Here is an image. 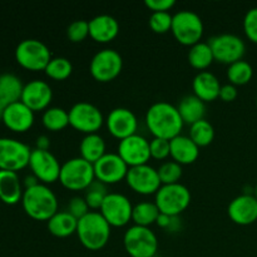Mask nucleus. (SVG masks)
I'll return each instance as SVG.
<instances>
[{
	"instance_id": "f257e3e1",
	"label": "nucleus",
	"mask_w": 257,
	"mask_h": 257,
	"mask_svg": "<svg viewBox=\"0 0 257 257\" xmlns=\"http://www.w3.org/2000/svg\"><path fill=\"white\" fill-rule=\"evenodd\" d=\"M146 123L148 130L155 137L172 140L181 135L183 122L178 108L166 100H158L153 103L146 113Z\"/></svg>"
},
{
	"instance_id": "f03ea898",
	"label": "nucleus",
	"mask_w": 257,
	"mask_h": 257,
	"mask_svg": "<svg viewBox=\"0 0 257 257\" xmlns=\"http://www.w3.org/2000/svg\"><path fill=\"white\" fill-rule=\"evenodd\" d=\"M22 203L27 215L34 220L48 221L58 211L57 195L44 183L25 188Z\"/></svg>"
},
{
	"instance_id": "7ed1b4c3",
	"label": "nucleus",
	"mask_w": 257,
	"mask_h": 257,
	"mask_svg": "<svg viewBox=\"0 0 257 257\" xmlns=\"http://www.w3.org/2000/svg\"><path fill=\"white\" fill-rule=\"evenodd\" d=\"M77 235L84 247L99 250L109 241L110 225L99 211H89L78 220Z\"/></svg>"
},
{
	"instance_id": "20e7f679",
	"label": "nucleus",
	"mask_w": 257,
	"mask_h": 257,
	"mask_svg": "<svg viewBox=\"0 0 257 257\" xmlns=\"http://www.w3.org/2000/svg\"><path fill=\"white\" fill-rule=\"evenodd\" d=\"M94 178V166L83 157L70 158L60 168L59 181L69 190H87Z\"/></svg>"
},
{
	"instance_id": "39448f33",
	"label": "nucleus",
	"mask_w": 257,
	"mask_h": 257,
	"mask_svg": "<svg viewBox=\"0 0 257 257\" xmlns=\"http://www.w3.org/2000/svg\"><path fill=\"white\" fill-rule=\"evenodd\" d=\"M125 251L132 257H153L158 250V238L148 226L133 225L123 236Z\"/></svg>"
},
{
	"instance_id": "423d86ee",
	"label": "nucleus",
	"mask_w": 257,
	"mask_h": 257,
	"mask_svg": "<svg viewBox=\"0 0 257 257\" xmlns=\"http://www.w3.org/2000/svg\"><path fill=\"white\" fill-rule=\"evenodd\" d=\"M171 30L181 44L191 47L201 42L203 35V22L200 15L193 10H178L173 14Z\"/></svg>"
},
{
	"instance_id": "0eeeda50",
	"label": "nucleus",
	"mask_w": 257,
	"mask_h": 257,
	"mask_svg": "<svg viewBox=\"0 0 257 257\" xmlns=\"http://www.w3.org/2000/svg\"><path fill=\"white\" fill-rule=\"evenodd\" d=\"M155 202L162 213L178 216L190 205L191 192L187 186L180 182L162 185L156 192Z\"/></svg>"
},
{
	"instance_id": "6e6552de",
	"label": "nucleus",
	"mask_w": 257,
	"mask_h": 257,
	"mask_svg": "<svg viewBox=\"0 0 257 257\" xmlns=\"http://www.w3.org/2000/svg\"><path fill=\"white\" fill-rule=\"evenodd\" d=\"M17 62L29 70H44L52 59L49 47L39 39H24L15 49Z\"/></svg>"
},
{
	"instance_id": "1a4fd4ad",
	"label": "nucleus",
	"mask_w": 257,
	"mask_h": 257,
	"mask_svg": "<svg viewBox=\"0 0 257 257\" xmlns=\"http://www.w3.org/2000/svg\"><path fill=\"white\" fill-rule=\"evenodd\" d=\"M208 44L215 59L228 65L242 59L246 52V44L242 38L232 33L215 35L208 40Z\"/></svg>"
},
{
	"instance_id": "9d476101",
	"label": "nucleus",
	"mask_w": 257,
	"mask_h": 257,
	"mask_svg": "<svg viewBox=\"0 0 257 257\" xmlns=\"http://www.w3.org/2000/svg\"><path fill=\"white\" fill-rule=\"evenodd\" d=\"M69 124L75 130L88 133H95L104 122V117L99 108L87 100L74 103L69 110Z\"/></svg>"
},
{
	"instance_id": "9b49d317",
	"label": "nucleus",
	"mask_w": 257,
	"mask_h": 257,
	"mask_svg": "<svg viewBox=\"0 0 257 257\" xmlns=\"http://www.w3.org/2000/svg\"><path fill=\"white\" fill-rule=\"evenodd\" d=\"M123 68V58L113 48H104L93 55L89 70L93 78L99 82H109L118 77Z\"/></svg>"
},
{
	"instance_id": "f8f14e48",
	"label": "nucleus",
	"mask_w": 257,
	"mask_h": 257,
	"mask_svg": "<svg viewBox=\"0 0 257 257\" xmlns=\"http://www.w3.org/2000/svg\"><path fill=\"white\" fill-rule=\"evenodd\" d=\"M32 148L13 138H0V170L17 171L29 165Z\"/></svg>"
},
{
	"instance_id": "ddd939ff",
	"label": "nucleus",
	"mask_w": 257,
	"mask_h": 257,
	"mask_svg": "<svg viewBox=\"0 0 257 257\" xmlns=\"http://www.w3.org/2000/svg\"><path fill=\"white\" fill-rule=\"evenodd\" d=\"M99 210L110 226H124L132 220L133 205L123 193L108 192Z\"/></svg>"
},
{
	"instance_id": "4468645a",
	"label": "nucleus",
	"mask_w": 257,
	"mask_h": 257,
	"mask_svg": "<svg viewBox=\"0 0 257 257\" xmlns=\"http://www.w3.org/2000/svg\"><path fill=\"white\" fill-rule=\"evenodd\" d=\"M125 181L133 191L141 195L156 193L162 186L158 171L148 163L130 167L125 176Z\"/></svg>"
},
{
	"instance_id": "2eb2a0df",
	"label": "nucleus",
	"mask_w": 257,
	"mask_h": 257,
	"mask_svg": "<svg viewBox=\"0 0 257 257\" xmlns=\"http://www.w3.org/2000/svg\"><path fill=\"white\" fill-rule=\"evenodd\" d=\"M93 166L95 178L105 185L119 182L125 178L130 170V166L123 161L118 152H105L97 162L93 163Z\"/></svg>"
},
{
	"instance_id": "dca6fc26",
	"label": "nucleus",
	"mask_w": 257,
	"mask_h": 257,
	"mask_svg": "<svg viewBox=\"0 0 257 257\" xmlns=\"http://www.w3.org/2000/svg\"><path fill=\"white\" fill-rule=\"evenodd\" d=\"M29 166L33 171V175L42 182L53 183L59 180L62 165L49 150L45 151L39 148L32 150Z\"/></svg>"
},
{
	"instance_id": "f3484780",
	"label": "nucleus",
	"mask_w": 257,
	"mask_h": 257,
	"mask_svg": "<svg viewBox=\"0 0 257 257\" xmlns=\"http://www.w3.org/2000/svg\"><path fill=\"white\" fill-rule=\"evenodd\" d=\"M118 155L130 167L146 165L152 157L150 150V141L146 140L143 136L138 135V133L123 138L118 145Z\"/></svg>"
},
{
	"instance_id": "a211bd4d",
	"label": "nucleus",
	"mask_w": 257,
	"mask_h": 257,
	"mask_svg": "<svg viewBox=\"0 0 257 257\" xmlns=\"http://www.w3.org/2000/svg\"><path fill=\"white\" fill-rule=\"evenodd\" d=\"M105 123L109 132L119 140L135 135L138 127L137 115L133 110L125 107H117L110 110Z\"/></svg>"
},
{
	"instance_id": "6ab92c4d",
	"label": "nucleus",
	"mask_w": 257,
	"mask_h": 257,
	"mask_svg": "<svg viewBox=\"0 0 257 257\" xmlns=\"http://www.w3.org/2000/svg\"><path fill=\"white\" fill-rule=\"evenodd\" d=\"M53 90L49 83L42 79L30 80L24 84L22 94V102L32 110L47 109L49 103L52 102Z\"/></svg>"
},
{
	"instance_id": "aec40b11",
	"label": "nucleus",
	"mask_w": 257,
	"mask_h": 257,
	"mask_svg": "<svg viewBox=\"0 0 257 257\" xmlns=\"http://www.w3.org/2000/svg\"><path fill=\"white\" fill-rule=\"evenodd\" d=\"M231 220L238 225H250L257 220V198L243 193L233 198L227 207Z\"/></svg>"
},
{
	"instance_id": "412c9836",
	"label": "nucleus",
	"mask_w": 257,
	"mask_h": 257,
	"mask_svg": "<svg viewBox=\"0 0 257 257\" xmlns=\"http://www.w3.org/2000/svg\"><path fill=\"white\" fill-rule=\"evenodd\" d=\"M3 122L14 132H25L34 123V110L19 100L4 108Z\"/></svg>"
},
{
	"instance_id": "4be33fe9",
	"label": "nucleus",
	"mask_w": 257,
	"mask_h": 257,
	"mask_svg": "<svg viewBox=\"0 0 257 257\" xmlns=\"http://www.w3.org/2000/svg\"><path fill=\"white\" fill-rule=\"evenodd\" d=\"M119 33V23L110 14H98L89 20V35L99 43L114 39Z\"/></svg>"
},
{
	"instance_id": "5701e85b",
	"label": "nucleus",
	"mask_w": 257,
	"mask_h": 257,
	"mask_svg": "<svg viewBox=\"0 0 257 257\" xmlns=\"http://www.w3.org/2000/svg\"><path fill=\"white\" fill-rule=\"evenodd\" d=\"M221 83L210 70H200L192 80L193 94L203 102H211L220 97Z\"/></svg>"
},
{
	"instance_id": "b1692460",
	"label": "nucleus",
	"mask_w": 257,
	"mask_h": 257,
	"mask_svg": "<svg viewBox=\"0 0 257 257\" xmlns=\"http://www.w3.org/2000/svg\"><path fill=\"white\" fill-rule=\"evenodd\" d=\"M171 156L173 161L180 165H188L197 160L200 155V147L191 140L190 136L178 135L170 140Z\"/></svg>"
},
{
	"instance_id": "393cba45",
	"label": "nucleus",
	"mask_w": 257,
	"mask_h": 257,
	"mask_svg": "<svg viewBox=\"0 0 257 257\" xmlns=\"http://www.w3.org/2000/svg\"><path fill=\"white\" fill-rule=\"evenodd\" d=\"M23 193L18 173L0 170V200L7 205H15L22 201Z\"/></svg>"
},
{
	"instance_id": "a878e982",
	"label": "nucleus",
	"mask_w": 257,
	"mask_h": 257,
	"mask_svg": "<svg viewBox=\"0 0 257 257\" xmlns=\"http://www.w3.org/2000/svg\"><path fill=\"white\" fill-rule=\"evenodd\" d=\"M23 89L24 84L18 75L13 73L0 74V104L3 107L19 102L22 99Z\"/></svg>"
},
{
	"instance_id": "bb28decb",
	"label": "nucleus",
	"mask_w": 257,
	"mask_h": 257,
	"mask_svg": "<svg viewBox=\"0 0 257 257\" xmlns=\"http://www.w3.org/2000/svg\"><path fill=\"white\" fill-rule=\"evenodd\" d=\"M177 108L183 122L188 123V124H192V123L205 118L206 102H203L195 94L185 95L180 100Z\"/></svg>"
},
{
	"instance_id": "cd10ccee",
	"label": "nucleus",
	"mask_w": 257,
	"mask_h": 257,
	"mask_svg": "<svg viewBox=\"0 0 257 257\" xmlns=\"http://www.w3.org/2000/svg\"><path fill=\"white\" fill-rule=\"evenodd\" d=\"M78 218H75L69 211H57L48 220V230L58 237H67L77 232Z\"/></svg>"
},
{
	"instance_id": "c85d7f7f",
	"label": "nucleus",
	"mask_w": 257,
	"mask_h": 257,
	"mask_svg": "<svg viewBox=\"0 0 257 257\" xmlns=\"http://www.w3.org/2000/svg\"><path fill=\"white\" fill-rule=\"evenodd\" d=\"M80 157L94 163L105 153V141L99 133H88L79 145Z\"/></svg>"
},
{
	"instance_id": "c756f323",
	"label": "nucleus",
	"mask_w": 257,
	"mask_h": 257,
	"mask_svg": "<svg viewBox=\"0 0 257 257\" xmlns=\"http://www.w3.org/2000/svg\"><path fill=\"white\" fill-rule=\"evenodd\" d=\"M187 58L190 64L200 70H205L206 68L210 67L215 59L208 42H198L191 45Z\"/></svg>"
},
{
	"instance_id": "7c9ffc66",
	"label": "nucleus",
	"mask_w": 257,
	"mask_h": 257,
	"mask_svg": "<svg viewBox=\"0 0 257 257\" xmlns=\"http://www.w3.org/2000/svg\"><path fill=\"white\" fill-rule=\"evenodd\" d=\"M160 213L161 211L158 206L156 205V202L142 201V202H138L137 205L133 206L132 220L135 221L136 225L148 226L150 227L152 223L157 221Z\"/></svg>"
},
{
	"instance_id": "2f4dec72",
	"label": "nucleus",
	"mask_w": 257,
	"mask_h": 257,
	"mask_svg": "<svg viewBox=\"0 0 257 257\" xmlns=\"http://www.w3.org/2000/svg\"><path fill=\"white\" fill-rule=\"evenodd\" d=\"M42 120L49 131H60L69 124V113L62 107H48L43 113Z\"/></svg>"
},
{
	"instance_id": "473e14b6",
	"label": "nucleus",
	"mask_w": 257,
	"mask_h": 257,
	"mask_svg": "<svg viewBox=\"0 0 257 257\" xmlns=\"http://www.w3.org/2000/svg\"><path fill=\"white\" fill-rule=\"evenodd\" d=\"M190 137L198 147L210 145L215 138V128L206 118L192 123L190 128Z\"/></svg>"
},
{
	"instance_id": "72a5a7b5",
	"label": "nucleus",
	"mask_w": 257,
	"mask_h": 257,
	"mask_svg": "<svg viewBox=\"0 0 257 257\" xmlns=\"http://www.w3.org/2000/svg\"><path fill=\"white\" fill-rule=\"evenodd\" d=\"M253 75L252 65L247 60H237L228 65L227 68V78L230 83L235 85L246 84L251 80Z\"/></svg>"
},
{
	"instance_id": "f704fd0d",
	"label": "nucleus",
	"mask_w": 257,
	"mask_h": 257,
	"mask_svg": "<svg viewBox=\"0 0 257 257\" xmlns=\"http://www.w3.org/2000/svg\"><path fill=\"white\" fill-rule=\"evenodd\" d=\"M48 77L57 80H63L69 77L73 72V64L65 57H53L44 69Z\"/></svg>"
},
{
	"instance_id": "c9c22d12",
	"label": "nucleus",
	"mask_w": 257,
	"mask_h": 257,
	"mask_svg": "<svg viewBox=\"0 0 257 257\" xmlns=\"http://www.w3.org/2000/svg\"><path fill=\"white\" fill-rule=\"evenodd\" d=\"M162 185L177 183L182 176V165L176 161H166L157 168Z\"/></svg>"
},
{
	"instance_id": "e433bc0d",
	"label": "nucleus",
	"mask_w": 257,
	"mask_h": 257,
	"mask_svg": "<svg viewBox=\"0 0 257 257\" xmlns=\"http://www.w3.org/2000/svg\"><path fill=\"white\" fill-rule=\"evenodd\" d=\"M108 195L107 187L105 183L100 182V181L94 180L89 185L85 192V201H87L89 208H100L103 201H104L105 196Z\"/></svg>"
},
{
	"instance_id": "4c0bfd02",
	"label": "nucleus",
	"mask_w": 257,
	"mask_h": 257,
	"mask_svg": "<svg viewBox=\"0 0 257 257\" xmlns=\"http://www.w3.org/2000/svg\"><path fill=\"white\" fill-rule=\"evenodd\" d=\"M173 15L170 12H152L150 20V27L156 33H167L172 28Z\"/></svg>"
},
{
	"instance_id": "58836bf2",
	"label": "nucleus",
	"mask_w": 257,
	"mask_h": 257,
	"mask_svg": "<svg viewBox=\"0 0 257 257\" xmlns=\"http://www.w3.org/2000/svg\"><path fill=\"white\" fill-rule=\"evenodd\" d=\"M67 35L72 42H82L89 35V22L84 19L74 20L68 25Z\"/></svg>"
},
{
	"instance_id": "ea45409f",
	"label": "nucleus",
	"mask_w": 257,
	"mask_h": 257,
	"mask_svg": "<svg viewBox=\"0 0 257 257\" xmlns=\"http://www.w3.org/2000/svg\"><path fill=\"white\" fill-rule=\"evenodd\" d=\"M151 156L157 160H163L171 155V145L170 140L161 137H153L150 141Z\"/></svg>"
},
{
	"instance_id": "a19ab883",
	"label": "nucleus",
	"mask_w": 257,
	"mask_h": 257,
	"mask_svg": "<svg viewBox=\"0 0 257 257\" xmlns=\"http://www.w3.org/2000/svg\"><path fill=\"white\" fill-rule=\"evenodd\" d=\"M243 29L251 42L257 43V7L247 10L243 18Z\"/></svg>"
},
{
	"instance_id": "79ce46f5",
	"label": "nucleus",
	"mask_w": 257,
	"mask_h": 257,
	"mask_svg": "<svg viewBox=\"0 0 257 257\" xmlns=\"http://www.w3.org/2000/svg\"><path fill=\"white\" fill-rule=\"evenodd\" d=\"M68 211H69L75 218L79 220V218H82L83 216H85L89 212V206H88L84 197L74 196V197L69 201V203H68Z\"/></svg>"
},
{
	"instance_id": "37998d69",
	"label": "nucleus",
	"mask_w": 257,
	"mask_h": 257,
	"mask_svg": "<svg viewBox=\"0 0 257 257\" xmlns=\"http://www.w3.org/2000/svg\"><path fill=\"white\" fill-rule=\"evenodd\" d=\"M145 4L152 12H170L176 4V0H145Z\"/></svg>"
},
{
	"instance_id": "c03bdc74",
	"label": "nucleus",
	"mask_w": 257,
	"mask_h": 257,
	"mask_svg": "<svg viewBox=\"0 0 257 257\" xmlns=\"http://www.w3.org/2000/svg\"><path fill=\"white\" fill-rule=\"evenodd\" d=\"M237 97V88L232 83H226L221 85L220 89V98L225 102H232Z\"/></svg>"
},
{
	"instance_id": "a18cd8bd",
	"label": "nucleus",
	"mask_w": 257,
	"mask_h": 257,
	"mask_svg": "<svg viewBox=\"0 0 257 257\" xmlns=\"http://www.w3.org/2000/svg\"><path fill=\"white\" fill-rule=\"evenodd\" d=\"M175 217V216H170V215H166V213H160V216H158L157 221H156V223H157L160 227H170L171 225H172V218Z\"/></svg>"
},
{
	"instance_id": "49530a36",
	"label": "nucleus",
	"mask_w": 257,
	"mask_h": 257,
	"mask_svg": "<svg viewBox=\"0 0 257 257\" xmlns=\"http://www.w3.org/2000/svg\"><path fill=\"white\" fill-rule=\"evenodd\" d=\"M50 147V140L47 137V136H39V137L37 138V148H39V150H45L48 151Z\"/></svg>"
},
{
	"instance_id": "de8ad7c7",
	"label": "nucleus",
	"mask_w": 257,
	"mask_h": 257,
	"mask_svg": "<svg viewBox=\"0 0 257 257\" xmlns=\"http://www.w3.org/2000/svg\"><path fill=\"white\" fill-rule=\"evenodd\" d=\"M4 108L2 104H0V120H3V114H4Z\"/></svg>"
},
{
	"instance_id": "09e8293b",
	"label": "nucleus",
	"mask_w": 257,
	"mask_h": 257,
	"mask_svg": "<svg viewBox=\"0 0 257 257\" xmlns=\"http://www.w3.org/2000/svg\"><path fill=\"white\" fill-rule=\"evenodd\" d=\"M253 196H255V197L257 198V183H256V186H255V193H253Z\"/></svg>"
},
{
	"instance_id": "8fccbe9b",
	"label": "nucleus",
	"mask_w": 257,
	"mask_h": 257,
	"mask_svg": "<svg viewBox=\"0 0 257 257\" xmlns=\"http://www.w3.org/2000/svg\"><path fill=\"white\" fill-rule=\"evenodd\" d=\"M256 105H257V98H256Z\"/></svg>"
},
{
	"instance_id": "3c124183",
	"label": "nucleus",
	"mask_w": 257,
	"mask_h": 257,
	"mask_svg": "<svg viewBox=\"0 0 257 257\" xmlns=\"http://www.w3.org/2000/svg\"><path fill=\"white\" fill-rule=\"evenodd\" d=\"M153 257H157V256H153Z\"/></svg>"
},
{
	"instance_id": "603ef678",
	"label": "nucleus",
	"mask_w": 257,
	"mask_h": 257,
	"mask_svg": "<svg viewBox=\"0 0 257 257\" xmlns=\"http://www.w3.org/2000/svg\"><path fill=\"white\" fill-rule=\"evenodd\" d=\"M0 202H2V200H0Z\"/></svg>"
}]
</instances>
